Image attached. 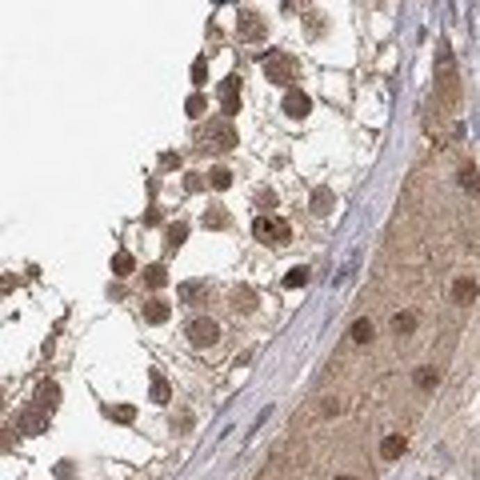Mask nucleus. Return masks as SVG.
<instances>
[{
  "label": "nucleus",
  "mask_w": 480,
  "mask_h": 480,
  "mask_svg": "<svg viewBox=\"0 0 480 480\" xmlns=\"http://www.w3.org/2000/svg\"><path fill=\"white\" fill-rule=\"evenodd\" d=\"M200 148L205 152H232L237 148V128H232V120H208V128L200 132Z\"/></svg>",
  "instance_id": "f257e3e1"
},
{
  "label": "nucleus",
  "mask_w": 480,
  "mask_h": 480,
  "mask_svg": "<svg viewBox=\"0 0 480 480\" xmlns=\"http://www.w3.org/2000/svg\"><path fill=\"white\" fill-rule=\"evenodd\" d=\"M436 88L445 96V104H456V61L448 45L436 48Z\"/></svg>",
  "instance_id": "f03ea898"
},
{
  "label": "nucleus",
  "mask_w": 480,
  "mask_h": 480,
  "mask_svg": "<svg viewBox=\"0 0 480 480\" xmlns=\"http://www.w3.org/2000/svg\"><path fill=\"white\" fill-rule=\"evenodd\" d=\"M253 237L260 240V244H288L292 240V228H288V221H280V216H256L253 221Z\"/></svg>",
  "instance_id": "7ed1b4c3"
},
{
  "label": "nucleus",
  "mask_w": 480,
  "mask_h": 480,
  "mask_svg": "<svg viewBox=\"0 0 480 480\" xmlns=\"http://www.w3.org/2000/svg\"><path fill=\"white\" fill-rule=\"evenodd\" d=\"M264 77H269L272 84L292 88V80H296V61H292L288 52H269V56H264Z\"/></svg>",
  "instance_id": "20e7f679"
},
{
  "label": "nucleus",
  "mask_w": 480,
  "mask_h": 480,
  "mask_svg": "<svg viewBox=\"0 0 480 480\" xmlns=\"http://www.w3.org/2000/svg\"><path fill=\"white\" fill-rule=\"evenodd\" d=\"M184 336H189L196 349H212V344L221 340V328H216V320H208V317H192L189 324H184Z\"/></svg>",
  "instance_id": "39448f33"
},
{
  "label": "nucleus",
  "mask_w": 480,
  "mask_h": 480,
  "mask_svg": "<svg viewBox=\"0 0 480 480\" xmlns=\"http://www.w3.org/2000/svg\"><path fill=\"white\" fill-rule=\"evenodd\" d=\"M237 36L240 40H248V45L264 40V16L256 13V8H240L237 13Z\"/></svg>",
  "instance_id": "423d86ee"
},
{
  "label": "nucleus",
  "mask_w": 480,
  "mask_h": 480,
  "mask_svg": "<svg viewBox=\"0 0 480 480\" xmlns=\"http://www.w3.org/2000/svg\"><path fill=\"white\" fill-rule=\"evenodd\" d=\"M221 112H224V120H232L240 112V80L237 77L221 80Z\"/></svg>",
  "instance_id": "0eeeda50"
},
{
  "label": "nucleus",
  "mask_w": 480,
  "mask_h": 480,
  "mask_svg": "<svg viewBox=\"0 0 480 480\" xmlns=\"http://www.w3.org/2000/svg\"><path fill=\"white\" fill-rule=\"evenodd\" d=\"M280 109H285L292 120H304V116L312 112V100H308V93H304V88H288V93H285V104H280Z\"/></svg>",
  "instance_id": "6e6552de"
},
{
  "label": "nucleus",
  "mask_w": 480,
  "mask_h": 480,
  "mask_svg": "<svg viewBox=\"0 0 480 480\" xmlns=\"http://www.w3.org/2000/svg\"><path fill=\"white\" fill-rule=\"evenodd\" d=\"M404 448H408V436H404V432H388V436L381 440V456L384 461H400Z\"/></svg>",
  "instance_id": "1a4fd4ad"
},
{
  "label": "nucleus",
  "mask_w": 480,
  "mask_h": 480,
  "mask_svg": "<svg viewBox=\"0 0 480 480\" xmlns=\"http://www.w3.org/2000/svg\"><path fill=\"white\" fill-rule=\"evenodd\" d=\"M228 301H232V308H237V312H244V317H248V312H256V292L248 285H237L232 292H228Z\"/></svg>",
  "instance_id": "9d476101"
},
{
  "label": "nucleus",
  "mask_w": 480,
  "mask_h": 480,
  "mask_svg": "<svg viewBox=\"0 0 480 480\" xmlns=\"http://www.w3.org/2000/svg\"><path fill=\"white\" fill-rule=\"evenodd\" d=\"M413 384L420 388V392H432V388L440 384V368H436V365H420L413 372Z\"/></svg>",
  "instance_id": "9b49d317"
},
{
  "label": "nucleus",
  "mask_w": 480,
  "mask_h": 480,
  "mask_svg": "<svg viewBox=\"0 0 480 480\" xmlns=\"http://www.w3.org/2000/svg\"><path fill=\"white\" fill-rule=\"evenodd\" d=\"M36 404H40L45 413H52V408L61 404V384H56V381H45L40 388H36Z\"/></svg>",
  "instance_id": "f8f14e48"
},
{
  "label": "nucleus",
  "mask_w": 480,
  "mask_h": 480,
  "mask_svg": "<svg viewBox=\"0 0 480 480\" xmlns=\"http://www.w3.org/2000/svg\"><path fill=\"white\" fill-rule=\"evenodd\" d=\"M388 328H392V336H413L416 333V312H392V320H388Z\"/></svg>",
  "instance_id": "ddd939ff"
},
{
  "label": "nucleus",
  "mask_w": 480,
  "mask_h": 480,
  "mask_svg": "<svg viewBox=\"0 0 480 480\" xmlns=\"http://www.w3.org/2000/svg\"><path fill=\"white\" fill-rule=\"evenodd\" d=\"M452 301L461 304H472L477 301V280H472V276H461V280H456V285H452Z\"/></svg>",
  "instance_id": "4468645a"
},
{
  "label": "nucleus",
  "mask_w": 480,
  "mask_h": 480,
  "mask_svg": "<svg viewBox=\"0 0 480 480\" xmlns=\"http://www.w3.org/2000/svg\"><path fill=\"white\" fill-rule=\"evenodd\" d=\"M372 336H376V328H372V320H368V317L352 320V328H349V340H352V344H372Z\"/></svg>",
  "instance_id": "2eb2a0df"
},
{
  "label": "nucleus",
  "mask_w": 480,
  "mask_h": 480,
  "mask_svg": "<svg viewBox=\"0 0 480 480\" xmlns=\"http://www.w3.org/2000/svg\"><path fill=\"white\" fill-rule=\"evenodd\" d=\"M173 317V308H168V301H144V320H148V324H164V320Z\"/></svg>",
  "instance_id": "dca6fc26"
},
{
  "label": "nucleus",
  "mask_w": 480,
  "mask_h": 480,
  "mask_svg": "<svg viewBox=\"0 0 480 480\" xmlns=\"http://www.w3.org/2000/svg\"><path fill=\"white\" fill-rule=\"evenodd\" d=\"M184 240H189V224H184V221H176V224L164 228V244H168V253H176Z\"/></svg>",
  "instance_id": "f3484780"
},
{
  "label": "nucleus",
  "mask_w": 480,
  "mask_h": 480,
  "mask_svg": "<svg viewBox=\"0 0 480 480\" xmlns=\"http://www.w3.org/2000/svg\"><path fill=\"white\" fill-rule=\"evenodd\" d=\"M333 208H336L333 189H317V192H312V212H317V216H328Z\"/></svg>",
  "instance_id": "a211bd4d"
},
{
  "label": "nucleus",
  "mask_w": 480,
  "mask_h": 480,
  "mask_svg": "<svg viewBox=\"0 0 480 480\" xmlns=\"http://www.w3.org/2000/svg\"><path fill=\"white\" fill-rule=\"evenodd\" d=\"M144 285L148 288H164L168 285V269H164V264H148V269H144Z\"/></svg>",
  "instance_id": "6ab92c4d"
},
{
  "label": "nucleus",
  "mask_w": 480,
  "mask_h": 480,
  "mask_svg": "<svg viewBox=\"0 0 480 480\" xmlns=\"http://www.w3.org/2000/svg\"><path fill=\"white\" fill-rule=\"evenodd\" d=\"M132 269H136L132 253H116L112 256V276H132Z\"/></svg>",
  "instance_id": "aec40b11"
},
{
  "label": "nucleus",
  "mask_w": 480,
  "mask_h": 480,
  "mask_svg": "<svg viewBox=\"0 0 480 480\" xmlns=\"http://www.w3.org/2000/svg\"><path fill=\"white\" fill-rule=\"evenodd\" d=\"M461 189L464 192H480V173L472 164H461Z\"/></svg>",
  "instance_id": "412c9836"
},
{
  "label": "nucleus",
  "mask_w": 480,
  "mask_h": 480,
  "mask_svg": "<svg viewBox=\"0 0 480 480\" xmlns=\"http://www.w3.org/2000/svg\"><path fill=\"white\" fill-rule=\"evenodd\" d=\"M104 413H109L116 424H132V420H136V408H132V404H112V408H104Z\"/></svg>",
  "instance_id": "4be33fe9"
},
{
  "label": "nucleus",
  "mask_w": 480,
  "mask_h": 480,
  "mask_svg": "<svg viewBox=\"0 0 480 480\" xmlns=\"http://www.w3.org/2000/svg\"><path fill=\"white\" fill-rule=\"evenodd\" d=\"M184 112H189L192 120H200V116H205V112H208V100H205V96H200V93H192L189 100H184Z\"/></svg>",
  "instance_id": "5701e85b"
},
{
  "label": "nucleus",
  "mask_w": 480,
  "mask_h": 480,
  "mask_svg": "<svg viewBox=\"0 0 480 480\" xmlns=\"http://www.w3.org/2000/svg\"><path fill=\"white\" fill-rule=\"evenodd\" d=\"M228 224H232V216L224 208H208L205 212V228H228Z\"/></svg>",
  "instance_id": "b1692460"
},
{
  "label": "nucleus",
  "mask_w": 480,
  "mask_h": 480,
  "mask_svg": "<svg viewBox=\"0 0 480 480\" xmlns=\"http://www.w3.org/2000/svg\"><path fill=\"white\" fill-rule=\"evenodd\" d=\"M208 184H212V189H221V192L232 189V173L221 164V168H212V173H208Z\"/></svg>",
  "instance_id": "393cba45"
},
{
  "label": "nucleus",
  "mask_w": 480,
  "mask_h": 480,
  "mask_svg": "<svg viewBox=\"0 0 480 480\" xmlns=\"http://www.w3.org/2000/svg\"><path fill=\"white\" fill-rule=\"evenodd\" d=\"M192 84H196V88L208 84V56H196V61H192Z\"/></svg>",
  "instance_id": "a878e982"
},
{
  "label": "nucleus",
  "mask_w": 480,
  "mask_h": 480,
  "mask_svg": "<svg viewBox=\"0 0 480 480\" xmlns=\"http://www.w3.org/2000/svg\"><path fill=\"white\" fill-rule=\"evenodd\" d=\"M168 397H173V392H168V381H164L160 372H152V400H157V404H168Z\"/></svg>",
  "instance_id": "bb28decb"
},
{
  "label": "nucleus",
  "mask_w": 480,
  "mask_h": 480,
  "mask_svg": "<svg viewBox=\"0 0 480 480\" xmlns=\"http://www.w3.org/2000/svg\"><path fill=\"white\" fill-rule=\"evenodd\" d=\"M301 285H308V264H296V269H288V276H285V288H301Z\"/></svg>",
  "instance_id": "cd10ccee"
},
{
  "label": "nucleus",
  "mask_w": 480,
  "mask_h": 480,
  "mask_svg": "<svg viewBox=\"0 0 480 480\" xmlns=\"http://www.w3.org/2000/svg\"><path fill=\"white\" fill-rule=\"evenodd\" d=\"M20 429L36 436V432H45V429H48V416H24V420H20Z\"/></svg>",
  "instance_id": "c85d7f7f"
},
{
  "label": "nucleus",
  "mask_w": 480,
  "mask_h": 480,
  "mask_svg": "<svg viewBox=\"0 0 480 480\" xmlns=\"http://www.w3.org/2000/svg\"><path fill=\"white\" fill-rule=\"evenodd\" d=\"M200 292H205V285H200V280H189V285H180V301H196Z\"/></svg>",
  "instance_id": "c756f323"
},
{
  "label": "nucleus",
  "mask_w": 480,
  "mask_h": 480,
  "mask_svg": "<svg viewBox=\"0 0 480 480\" xmlns=\"http://www.w3.org/2000/svg\"><path fill=\"white\" fill-rule=\"evenodd\" d=\"M340 408H344V400H340V397H324V404H320V416H336Z\"/></svg>",
  "instance_id": "7c9ffc66"
},
{
  "label": "nucleus",
  "mask_w": 480,
  "mask_h": 480,
  "mask_svg": "<svg viewBox=\"0 0 480 480\" xmlns=\"http://www.w3.org/2000/svg\"><path fill=\"white\" fill-rule=\"evenodd\" d=\"M320 32H324V16L308 13V36H320Z\"/></svg>",
  "instance_id": "2f4dec72"
},
{
  "label": "nucleus",
  "mask_w": 480,
  "mask_h": 480,
  "mask_svg": "<svg viewBox=\"0 0 480 480\" xmlns=\"http://www.w3.org/2000/svg\"><path fill=\"white\" fill-rule=\"evenodd\" d=\"M160 168H180V157H176V152H164V157H160Z\"/></svg>",
  "instance_id": "473e14b6"
},
{
  "label": "nucleus",
  "mask_w": 480,
  "mask_h": 480,
  "mask_svg": "<svg viewBox=\"0 0 480 480\" xmlns=\"http://www.w3.org/2000/svg\"><path fill=\"white\" fill-rule=\"evenodd\" d=\"M256 205H260V208H276V196H272V192H260V196H256Z\"/></svg>",
  "instance_id": "72a5a7b5"
},
{
  "label": "nucleus",
  "mask_w": 480,
  "mask_h": 480,
  "mask_svg": "<svg viewBox=\"0 0 480 480\" xmlns=\"http://www.w3.org/2000/svg\"><path fill=\"white\" fill-rule=\"evenodd\" d=\"M333 480H356V477H333Z\"/></svg>",
  "instance_id": "f704fd0d"
}]
</instances>
